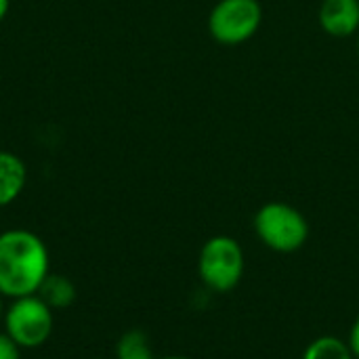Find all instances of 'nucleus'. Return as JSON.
I'll use <instances>...</instances> for the list:
<instances>
[{
  "instance_id": "obj_1",
  "label": "nucleus",
  "mask_w": 359,
  "mask_h": 359,
  "mask_svg": "<svg viewBox=\"0 0 359 359\" xmlns=\"http://www.w3.org/2000/svg\"><path fill=\"white\" fill-rule=\"evenodd\" d=\"M50 273V252L44 240L23 227L0 231V297L15 301L36 294Z\"/></svg>"
},
{
  "instance_id": "obj_2",
  "label": "nucleus",
  "mask_w": 359,
  "mask_h": 359,
  "mask_svg": "<svg viewBox=\"0 0 359 359\" xmlns=\"http://www.w3.org/2000/svg\"><path fill=\"white\" fill-rule=\"evenodd\" d=\"M246 255L242 244L231 236L208 238L198 255V278L212 294L236 290L244 278Z\"/></svg>"
},
{
  "instance_id": "obj_3",
  "label": "nucleus",
  "mask_w": 359,
  "mask_h": 359,
  "mask_svg": "<svg viewBox=\"0 0 359 359\" xmlns=\"http://www.w3.org/2000/svg\"><path fill=\"white\" fill-rule=\"evenodd\" d=\"M252 227L263 246L278 255H292L301 250L311 233L307 217L288 202L263 204L255 215Z\"/></svg>"
},
{
  "instance_id": "obj_4",
  "label": "nucleus",
  "mask_w": 359,
  "mask_h": 359,
  "mask_svg": "<svg viewBox=\"0 0 359 359\" xmlns=\"http://www.w3.org/2000/svg\"><path fill=\"white\" fill-rule=\"evenodd\" d=\"M4 332L21 351H36L44 347L55 330V311L38 297H21L8 301L4 318Z\"/></svg>"
},
{
  "instance_id": "obj_5",
  "label": "nucleus",
  "mask_w": 359,
  "mask_h": 359,
  "mask_svg": "<svg viewBox=\"0 0 359 359\" xmlns=\"http://www.w3.org/2000/svg\"><path fill=\"white\" fill-rule=\"evenodd\" d=\"M263 23L259 0H219L208 15L210 36L225 46L248 42Z\"/></svg>"
},
{
  "instance_id": "obj_6",
  "label": "nucleus",
  "mask_w": 359,
  "mask_h": 359,
  "mask_svg": "<svg viewBox=\"0 0 359 359\" xmlns=\"http://www.w3.org/2000/svg\"><path fill=\"white\" fill-rule=\"evenodd\" d=\"M318 19L332 38H349L359 32V0H324Z\"/></svg>"
},
{
  "instance_id": "obj_7",
  "label": "nucleus",
  "mask_w": 359,
  "mask_h": 359,
  "mask_svg": "<svg viewBox=\"0 0 359 359\" xmlns=\"http://www.w3.org/2000/svg\"><path fill=\"white\" fill-rule=\"evenodd\" d=\"M27 183L23 160L6 149H0V208L13 204Z\"/></svg>"
},
{
  "instance_id": "obj_8",
  "label": "nucleus",
  "mask_w": 359,
  "mask_h": 359,
  "mask_svg": "<svg viewBox=\"0 0 359 359\" xmlns=\"http://www.w3.org/2000/svg\"><path fill=\"white\" fill-rule=\"evenodd\" d=\"M53 311H63L74 305L76 301V286L69 278L61 273H48L42 282V286L36 292Z\"/></svg>"
},
{
  "instance_id": "obj_9",
  "label": "nucleus",
  "mask_w": 359,
  "mask_h": 359,
  "mask_svg": "<svg viewBox=\"0 0 359 359\" xmlns=\"http://www.w3.org/2000/svg\"><path fill=\"white\" fill-rule=\"evenodd\" d=\"M301 359H355L347 341H343L341 337H334V334H322L318 339H313Z\"/></svg>"
},
{
  "instance_id": "obj_10",
  "label": "nucleus",
  "mask_w": 359,
  "mask_h": 359,
  "mask_svg": "<svg viewBox=\"0 0 359 359\" xmlns=\"http://www.w3.org/2000/svg\"><path fill=\"white\" fill-rule=\"evenodd\" d=\"M116 359H156L149 339L141 330H128L116 345Z\"/></svg>"
},
{
  "instance_id": "obj_11",
  "label": "nucleus",
  "mask_w": 359,
  "mask_h": 359,
  "mask_svg": "<svg viewBox=\"0 0 359 359\" xmlns=\"http://www.w3.org/2000/svg\"><path fill=\"white\" fill-rule=\"evenodd\" d=\"M0 359H21V349L8 339V334L0 332Z\"/></svg>"
},
{
  "instance_id": "obj_12",
  "label": "nucleus",
  "mask_w": 359,
  "mask_h": 359,
  "mask_svg": "<svg viewBox=\"0 0 359 359\" xmlns=\"http://www.w3.org/2000/svg\"><path fill=\"white\" fill-rule=\"evenodd\" d=\"M347 345L353 353V358L359 359V316L353 320L351 328H349V334H347Z\"/></svg>"
},
{
  "instance_id": "obj_13",
  "label": "nucleus",
  "mask_w": 359,
  "mask_h": 359,
  "mask_svg": "<svg viewBox=\"0 0 359 359\" xmlns=\"http://www.w3.org/2000/svg\"><path fill=\"white\" fill-rule=\"evenodd\" d=\"M8 6H11V0H0V23L4 21V17L8 13Z\"/></svg>"
},
{
  "instance_id": "obj_14",
  "label": "nucleus",
  "mask_w": 359,
  "mask_h": 359,
  "mask_svg": "<svg viewBox=\"0 0 359 359\" xmlns=\"http://www.w3.org/2000/svg\"><path fill=\"white\" fill-rule=\"evenodd\" d=\"M4 297H0V322H2V318H4V311H6V305H4Z\"/></svg>"
},
{
  "instance_id": "obj_15",
  "label": "nucleus",
  "mask_w": 359,
  "mask_h": 359,
  "mask_svg": "<svg viewBox=\"0 0 359 359\" xmlns=\"http://www.w3.org/2000/svg\"><path fill=\"white\" fill-rule=\"evenodd\" d=\"M156 359H191V358H185V355H164V358H156Z\"/></svg>"
},
{
  "instance_id": "obj_16",
  "label": "nucleus",
  "mask_w": 359,
  "mask_h": 359,
  "mask_svg": "<svg viewBox=\"0 0 359 359\" xmlns=\"http://www.w3.org/2000/svg\"><path fill=\"white\" fill-rule=\"evenodd\" d=\"M358 50H359V34H358Z\"/></svg>"
},
{
  "instance_id": "obj_17",
  "label": "nucleus",
  "mask_w": 359,
  "mask_h": 359,
  "mask_svg": "<svg viewBox=\"0 0 359 359\" xmlns=\"http://www.w3.org/2000/svg\"><path fill=\"white\" fill-rule=\"evenodd\" d=\"M38 359H44V358H38Z\"/></svg>"
}]
</instances>
